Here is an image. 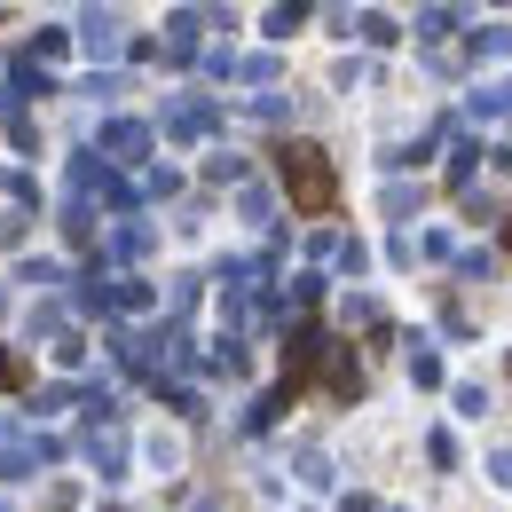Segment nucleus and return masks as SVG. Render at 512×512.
<instances>
[{"label": "nucleus", "mask_w": 512, "mask_h": 512, "mask_svg": "<svg viewBox=\"0 0 512 512\" xmlns=\"http://www.w3.org/2000/svg\"><path fill=\"white\" fill-rule=\"evenodd\" d=\"M284 190L300 197V205H308V213H323V205H331V174H323V150H308V142H292V150H284Z\"/></svg>", "instance_id": "obj_1"}]
</instances>
